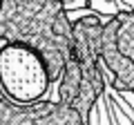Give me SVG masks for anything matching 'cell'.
Wrapping results in <instances>:
<instances>
[{
	"label": "cell",
	"mask_w": 134,
	"mask_h": 125,
	"mask_svg": "<svg viewBox=\"0 0 134 125\" xmlns=\"http://www.w3.org/2000/svg\"><path fill=\"white\" fill-rule=\"evenodd\" d=\"M105 20L98 14L83 16L74 22V40H76V60L81 67V94H78L76 107L85 121L90 123V110L105 92V76H103V62L98 58V36L103 31Z\"/></svg>",
	"instance_id": "cell-4"
},
{
	"label": "cell",
	"mask_w": 134,
	"mask_h": 125,
	"mask_svg": "<svg viewBox=\"0 0 134 125\" xmlns=\"http://www.w3.org/2000/svg\"><path fill=\"white\" fill-rule=\"evenodd\" d=\"M0 40L36 47L54 83L67 62L76 60L74 22L65 11V0H0Z\"/></svg>",
	"instance_id": "cell-1"
},
{
	"label": "cell",
	"mask_w": 134,
	"mask_h": 125,
	"mask_svg": "<svg viewBox=\"0 0 134 125\" xmlns=\"http://www.w3.org/2000/svg\"><path fill=\"white\" fill-rule=\"evenodd\" d=\"M52 74L47 60L36 47L18 40H7L0 47V87L20 105L38 103L47 94Z\"/></svg>",
	"instance_id": "cell-2"
},
{
	"label": "cell",
	"mask_w": 134,
	"mask_h": 125,
	"mask_svg": "<svg viewBox=\"0 0 134 125\" xmlns=\"http://www.w3.org/2000/svg\"><path fill=\"white\" fill-rule=\"evenodd\" d=\"M98 58L119 92L134 94V11H116L98 36Z\"/></svg>",
	"instance_id": "cell-3"
}]
</instances>
